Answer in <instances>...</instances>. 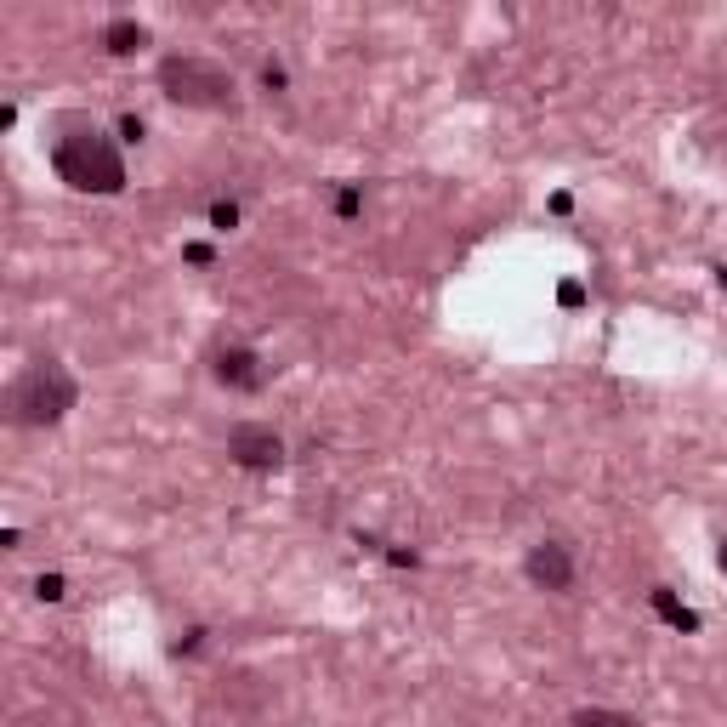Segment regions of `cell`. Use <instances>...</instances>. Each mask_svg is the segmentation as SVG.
I'll return each instance as SVG.
<instances>
[{
  "label": "cell",
  "instance_id": "6da1fadb",
  "mask_svg": "<svg viewBox=\"0 0 727 727\" xmlns=\"http://www.w3.org/2000/svg\"><path fill=\"white\" fill-rule=\"evenodd\" d=\"M52 171L74 194H97V199L125 194L120 137L108 125H97L91 114H57L52 120Z\"/></svg>",
  "mask_w": 727,
  "mask_h": 727
},
{
  "label": "cell",
  "instance_id": "7a4b0ae2",
  "mask_svg": "<svg viewBox=\"0 0 727 727\" xmlns=\"http://www.w3.org/2000/svg\"><path fill=\"white\" fill-rule=\"evenodd\" d=\"M74 404H80V381H74V370L57 353L29 358V364L6 381V392H0V415H6V426H18V432L63 426L74 415Z\"/></svg>",
  "mask_w": 727,
  "mask_h": 727
},
{
  "label": "cell",
  "instance_id": "3957f363",
  "mask_svg": "<svg viewBox=\"0 0 727 727\" xmlns=\"http://www.w3.org/2000/svg\"><path fill=\"white\" fill-rule=\"evenodd\" d=\"M160 97L177 108H199V114H216V108L233 103V69L216 63V57H199V52H171L160 57Z\"/></svg>",
  "mask_w": 727,
  "mask_h": 727
},
{
  "label": "cell",
  "instance_id": "277c9868",
  "mask_svg": "<svg viewBox=\"0 0 727 727\" xmlns=\"http://www.w3.org/2000/svg\"><path fill=\"white\" fill-rule=\"evenodd\" d=\"M523 580L534 591H546V597H568V591L580 586V551H574V540H563V534L534 540L523 551Z\"/></svg>",
  "mask_w": 727,
  "mask_h": 727
},
{
  "label": "cell",
  "instance_id": "5b68a950",
  "mask_svg": "<svg viewBox=\"0 0 727 727\" xmlns=\"http://www.w3.org/2000/svg\"><path fill=\"white\" fill-rule=\"evenodd\" d=\"M228 461L239 472L267 478V472H284L290 466V444H284V432L273 421H233L228 426Z\"/></svg>",
  "mask_w": 727,
  "mask_h": 727
},
{
  "label": "cell",
  "instance_id": "8992f818",
  "mask_svg": "<svg viewBox=\"0 0 727 727\" xmlns=\"http://www.w3.org/2000/svg\"><path fill=\"white\" fill-rule=\"evenodd\" d=\"M205 364H211V381L222 392H239V398H256V392L267 387V375H273V364H267L250 341H239V336H222L205 353Z\"/></svg>",
  "mask_w": 727,
  "mask_h": 727
},
{
  "label": "cell",
  "instance_id": "52a82bcc",
  "mask_svg": "<svg viewBox=\"0 0 727 727\" xmlns=\"http://www.w3.org/2000/svg\"><path fill=\"white\" fill-rule=\"evenodd\" d=\"M148 23H137V18H108L103 29H97V46H103L108 57H137L142 46H148Z\"/></svg>",
  "mask_w": 727,
  "mask_h": 727
},
{
  "label": "cell",
  "instance_id": "ba28073f",
  "mask_svg": "<svg viewBox=\"0 0 727 727\" xmlns=\"http://www.w3.org/2000/svg\"><path fill=\"white\" fill-rule=\"evenodd\" d=\"M648 603H654V614L671 625V631H682V637H699V631H705V620H699L688 603H676L671 586H648Z\"/></svg>",
  "mask_w": 727,
  "mask_h": 727
},
{
  "label": "cell",
  "instance_id": "9c48e42d",
  "mask_svg": "<svg viewBox=\"0 0 727 727\" xmlns=\"http://www.w3.org/2000/svg\"><path fill=\"white\" fill-rule=\"evenodd\" d=\"M568 727H642L631 710H608V705H580L568 710Z\"/></svg>",
  "mask_w": 727,
  "mask_h": 727
},
{
  "label": "cell",
  "instance_id": "30bf717a",
  "mask_svg": "<svg viewBox=\"0 0 727 727\" xmlns=\"http://www.w3.org/2000/svg\"><path fill=\"white\" fill-rule=\"evenodd\" d=\"M330 216L336 222H358L364 216V182H330Z\"/></svg>",
  "mask_w": 727,
  "mask_h": 727
},
{
  "label": "cell",
  "instance_id": "8fae6325",
  "mask_svg": "<svg viewBox=\"0 0 727 727\" xmlns=\"http://www.w3.org/2000/svg\"><path fill=\"white\" fill-rule=\"evenodd\" d=\"M205 222H211V233H233L239 222H245V211H239V199H211Z\"/></svg>",
  "mask_w": 727,
  "mask_h": 727
},
{
  "label": "cell",
  "instance_id": "7c38bea8",
  "mask_svg": "<svg viewBox=\"0 0 727 727\" xmlns=\"http://www.w3.org/2000/svg\"><path fill=\"white\" fill-rule=\"evenodd\" d=\"M256 80H262L267 97H284L290 91V69H284V57H262V69H256Z\"/></svg>",
  "mask_w": 727,
  "mask_h": 727
},
{
  "label": "cell",
  "instance_id": "4fadbf2b",
  "mask_svg": "<svg viewBox=\"0 0 727 727\" xmlns=\"http://www.w3.org/2000/svg\"><path fill=\"white\" fill-rule=\"evenodd\" d=\"M205 642H211V631H205V625H188V631H182V637L171 642V659H194L199 648H205Z\"/></svg>",
  "mask_w": 727,
  "mask_h": 727
},
{
  "label": "cell",
  "instance_id": "5bb4252c",
  "mask_svg": "<svg viewBox=\"0 0 727 727\" xmlns=\"http://www.w3.org/2000/svg\"><path fill=\"white\" fill-rule=\"evenodd\" d=\"M114 137H120L125 148H142V137H148V120H142V114H120V120H114Z\"/></svg>",
  "mask_w": 727,
  "mask_h": 727
},
{
  "label": "cell",
  "instance_id": "9a60e30c",
  "mask_svg": "<svg viewBox=\"0 0 727 727\" xmlns=\"http://www.w3.org/2000/svg\"><path fill=\"white\" fill-rule=\"evenodd\" d=\"M35 597L40 603H63L69 597V580L63 574H35Z\"/></svg>",
  "mask_w": 727,
  "mask_h": 727
},
{
  "label": "cell",
  "instance_id": "2e32d148",
  "mask_svg": "<svg viewBox=\"0 0 727 727\" xmlns=\"http://www.w3.org/2000/svg\"><path fill=\"white\" fill-rule=\"evenodd\" d=\"M182 262H188V267H216V245H205V239H188V245H182Z\"/></svg>",
  "mask_w": 727,
  "mask_h": 727
},
{
  "label": "cell",
  "instance_id": "e0dca14e",
  "mask_svg": "<svg viewBox=\"0 0 727 727\" xmlns=\"http://www.w3.org/2000/svg\"><path fill=\"white\" fill-rule=\"evenodd\" d=\"M381 557H387L392 568H421V551L415 546H387V540H381Z\"/></svg>",
  "mask_w": 727,
  "mask_h": 727
},
{
  "label": "cell",
  "instance_id": "ac0fdd59",
  "mask_svg": "<svg viewBox=\"0 0 727 727\" xmlns=\"http://www.w3.org/2000/svg\"><path fill=\"white\" fill-rule=\"evenodd\" d=\"M0 551H23V529H18V523H6V529H0Z\"/></svg>",
  "mask_w": 727,
  "mask_h": 727
},
{
  "label": "cell",
  "instance_id": "d6986e66",
  "mask_svg": "<svg viewBox=\"0 0 727 727\" xmlns=\"http://www.w3.org/2000/svg\"><path fill=\"white\" fill-rule=\"evenodd\" d=\"M557 302H563V307H580V302H586V290H580V284H563V290H557Z\"/></svg>",
  "mask_w": 727,
  "mask_h": 727
},
{
  "label": "cell",
  "instance_id": "ffe728a7",
  "mask_svg": "<svg viewBox=\"0 0 727 727\" xmlns=\"http://www.w3.org/2000/svg\"><path fill=\"white\" fill-rule=\"evenodd\" d=\"M716 568H722V574H727V540H722V546H716Z\"/></svg>",
  "mask_w": 727,
  "mask_h": 727
},
{
  "label": "cell",
  "instance_id": "44dd1931",
  "mask_svg": "<svg viewBox=\"0 0 727 727\" xmlns=\"http://www.w3.org/2000/svg\"><path fill=\"white\" fill-rule=\"evenodd\" d=\"M716 284H722V290H727V267H716Z\"/></svg>",
  "mask_w": 727,
  "mask_h": 727
}]
</instances>
